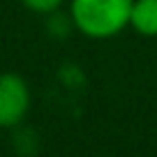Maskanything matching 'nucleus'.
I'll list each match as a JSON object with an SVG mask.
<instances>
[{"instance_id": "obj_1", "label": "nucleus", "mask_w": 157, "mask_h": 157, "mask_svg": "<svg viewBox=\"0 0 157 157\" xmlns=\"http://www.w3.org/2000/svg\"><path fill=\"white\" fill-rule=\"evenodd\" d=\"M134 0H72L69 14L83 35L93 39H109L129 25Z\"/></svg>"}, {"instance_id": "obj_2", "label": "nucleus", "mask_w": 157, "mask_h": 157, "mask_svg": "<svg viewBox=\"0 0 157 157\" xmlns=\"http://www.w3.org/2000/svg\"><path fill=\"white\" fill-rule=\"evenodd\" d=\"M30 106L28 83L19 74H0V127H14L25 118Z\"/></svg>"}, {"instance_id": "obj_3", "label": "nucleus", "mask_w": 157, "mask_h": 157, "mask_svg": "<svg viewBox=\"0 0 157 157\" xmlns=\"http://www.w3.org/2000/svg\"><path fill=\"white\" fill-rule=\"evenodd\" d=\"M129 25L143 37H157V0H134Z\"/></svg>"}, {"instance_id": "obj_4", "label": "nucleus", "mask_w": 157, "mask_h": 157, "mask_svg": "<svg viewBox=\"0 0 157 157\" xmlns=\"http://www.w3.org/2000/svg\"><path fill=\"white\" fill-rule=\"evenodd\" d=\"M28 10L33 12H39V14H44V12H53L63 5V0H21Z\"/></svg>"}]
</instances>
